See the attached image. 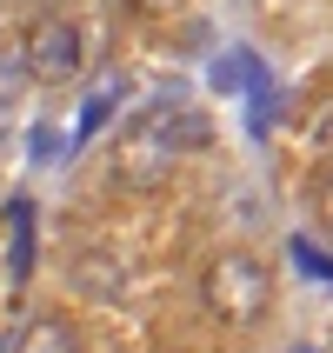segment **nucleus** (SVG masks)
I'll return each instance as SVG.
<instances>
[{"mask_svg":"<svg viewBox=\"0 0 333 353\" xmlns=\"http://www.w3.org/2000/svg\"><path fill=\"white\" fill-rule=\"evenodd\" d=\"M207 140H214V114H207V107L160 100V107H147V114L127 127L120 160H127V167H147V174H167L174 160H187L194 147H207Z\"/></svg>","mask_w":333,"mask_h":353,"instance_id":"obj_1","label":"nucleus"},{"mask_svg":"<svg viewBox=\"0 0 333 353\" xmlns=\"http://www.w3.org/2000/svg\"><path fill=\"white\" fill-rule=\"evenodd\" d=\"M200 300H207V314L227 320V327H254L267 307H274V274L260 267L254 254H220L200 280Z\"/></svg>","mask_w":333,"mask_h":353,"instance_id":"obj_2","label":"nucleus"},{"mask_svg":"<svg viewBox=\"0 0 333 353\" xmlns=\"http://www.w3.org/2000/svg\"><path fill=\"white\" fill-rule=\"evenodd\" d=\"M80 27L74 20H60V14H47V20H34V34H27V74L40 80V87H67V80L80 74Z\"/></svg>","mask_w":333,"mask_h":353,"instance_id":"obj_3","label":"nucleus"},{"mask_svg":"<svg viewBox=\"0 0 333 353\" xmlns=\"http://www.w3.org/2000/svg\"><path fill=\"white\" fill-rule=\"evenodd\" d=\"M20 353H74V340H67V327H60V320H34V327H27V340H20Z\"/></svg>","mask_w":333,"mask_h":353,"instance_id":"obj_4","label":"nucleus"},{"mask_svg":"<svg viewBox=\"0 0 333 353\" xmlns=\"http://www.w3.org/2000/svg\"><path fill=\"white\" fill-rule=\"evenodd\" d=\"M14 274H27V207H14Z\"/></svg>","mask_w":333,"mask_h":353,"instance_id":"obj_5","label":"nucleus"},{"mask_svg":"<svg viewBox=\"0 0 333 353\" xmlns=\"http://www.w3.org/2000/svg\"><path fill=\"white\" fill-rule=\"evenodd\" d=\"M134 14H180V7H194V0H127Z\"/></svg>","mask_w":333,"mask_h":353,"instance_id":"obj_6","label":"nucleus"},{"mask_svg":"<svg viewBox=\"0 0 333 353\" xmlns=\"http://www.w3.org/2000/svg\"><path fill=\"white\" fill-rule=\"evenodd\" d=\"M314 207H320V220H327V227H333V174L320 180V200H314Z\"/></svg>","mask_w":333,"mask_h":353,"instance_id":"obj_7","label":"nucleus"},{"mask_svg":"<svg viewBox=\"0 0 333 353\" xmlns=\"http://www.w3.org/2000/svg\"><path fill=\"white\" fill-rule=\"evenodd\" d=\"M287 353H320V347H287Z\"/></svg>","mask_w":333,"mask_h":353,"instance_id":"obj_8","label":"nucleus"}]
</instances>
